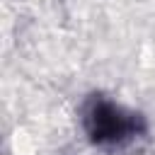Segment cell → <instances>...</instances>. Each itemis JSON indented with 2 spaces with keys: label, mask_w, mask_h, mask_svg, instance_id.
Returning a JSON list of instances; mask_svg holds the SVG:
<instances>
[{
  "label": "cell",
  "mask_w": 155,
  "mask_h": 155,
  "mask_svg": "<svg viewBox=\"0 0 155 155\" xmlns=\"http://www.w3.org/2000/svg\"><path fill=\"white\" fill-rule=\"evenodd\" d=\"M80 124L87 140L102 150H124L145 138V116L107 94H90L80 107Z\"/></svg>",
  "instance_id": "obj_1"
}]
</instances>
